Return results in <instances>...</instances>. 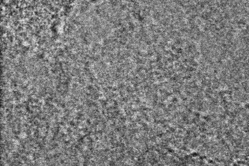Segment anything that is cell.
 <instances>
[]
</instances>
